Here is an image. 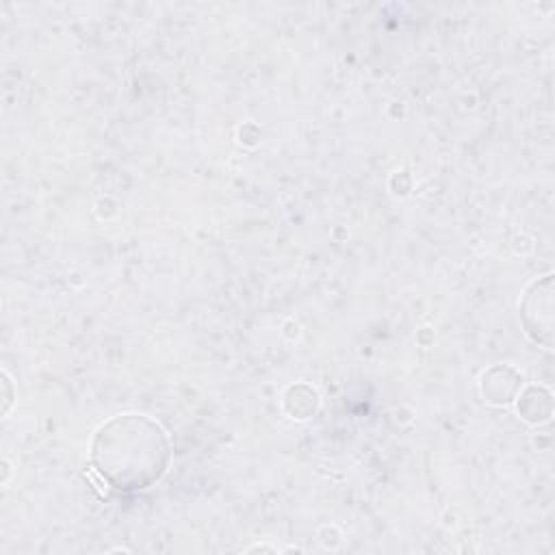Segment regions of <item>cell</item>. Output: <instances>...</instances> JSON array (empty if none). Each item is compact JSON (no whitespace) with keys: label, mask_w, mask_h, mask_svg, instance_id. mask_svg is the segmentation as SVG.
Returning a JSON list of instances; mask_svg holds the SVG:
<instances>
[{"label":"cell","mask_w":555,"mask_h":555,"mask_svg":"<svg viewBox=\"0 0 555 555\" xmlns=\"http://www.w3.org/2000/svg\"><path fill=\"white\" fill-rule=\"evenodd\" d=\"M520 319L527 336L551 349L553 345V275L533 280L520 304Z\"/></svg>","instance_id":"2"},{"label":"cell","mask_w":555,"mask_h":555,"mask_svg":"<svg viewBox=\"0 0 555 555\" xmlns=\"http://www.w3.org/2000/svg\"><path fill=\"white\" fill-rule=\"evenodd\" d=\"M169 462V442L158 423L143 414H124L104 423L91 442V466L100 479L121 492L150 488Z\"/></svg>","instance_id":"1"}]
</instances>
